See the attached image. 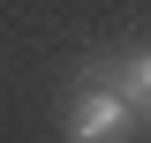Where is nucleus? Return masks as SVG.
Wrapping results in <instances>:
<instances>
[{"mask_svg": "<svg viewBox=\"0 0 151 143\" xmlns=\"http://www.w3.org/2000/svg\"><path fill=\"white\" fill-rule=\"evenodd\" d=\"M60 128H68V143H129L144 121H136V106L121 98L113 68L91 60V68L76 75V98H68V121H60Z\"/></svg>", "mask_w": 151, "mask_h": 143, "instance_id": "obj_1", "label": "nucleus"}, {"mask_svg": "<svg viewBox=\"0 0 151 143\" xmlns=\"http://www.w3.org/2000/svg\"><path fill=\"white\" fill-rule=\"evenodd\" d=\"M113 83H121V98L136 106V121L151 128V45H136V53L113 60Z\"/></svg>", "mask_w": 151, "mask_h": 143, "instance_id": "obj_2", "label": "nucleus"}]
</instances>
